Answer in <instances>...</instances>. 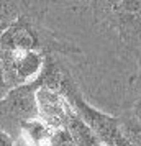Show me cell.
<instances>
[{"instance_id": "1", "label": "cell", "mask_w": 141, "mask_h": 146, "mask_svg": "<svg viewBox=\"0 0 141 146\" xmlns=\"http://www.w3.org/2000/svg\"><path fill=\"white\" fill-rule=\"evenodd\" d=\"M64 95H66L71 108L90 126V130L97 135V138L100 139L102 145L105 146L117 145V141L120 139L121 118L108 115V113L95 108L94 105H90L87 100L84 99V95L79 92L77 84L74 80H71L67 84V87L64 89Z\"/></svg>"}, {"instance_id": "2", "label": "cell", "mask_w": 141, "mask_h": 146, "mask_svg": "<svg viewBox=\"0 0 141 146\" xmlns=\"http://www.w3.org/2000/svg\"><path fill=\"white\" fill-rule=\"evenodd\" d=\"M34 92L36 80L13 87L0 100V130L7 131L13 139L20 136V128L25 121L38 118Z\"/></svg>"}, {"instance_id": "3", "label": "cell", "mask_w": 141, "mask_h": 146, "mask_svg": "<svg viewBox=\"0 0 141 146\" xmlns=\"http://www.w3.org/2000/svg\"><path fill=\"white\" fill-rule=\"evenodd\" d=\"M0 56L3 61L7 79L13 89V87L30 84L40 77L44 67L46 53L15 49V51H0Z\"/></svg>"}, {"instance_id": "4", "label": "cell", "mask_w": 141, "mask_h": 146, "mask_svg": "<svg viewBox=\"0 0 141 146\" xmlns=\"http://www.w3.org/2000/svg\"><path fill=\"white\" fill-rule=\"evenodd\" d=\"M34 100H36V112L38 118L44 121L51 130H59L66 125L67 115L71 113V105L67 102L66 95L61 92L58 87L44 84L38 77L36 79V92H34Z\"/></svg>"}, {"instance_id": "5", "label": "cell", "mask_w": 141, "mask_h": 146, "mask_svg": "<svg viewBox=\"0 0 141 146\" xmlns=\"http://www.w3.org/2000/svg\"><path fill=\"white\" fill-rule=\"evenodd\" d=\"M123 44H141V0H120L107 17Z\"/></svg>"}, {"instance_id": "6", "label": "cell", "mask_w": 141, "mask_h": 146, "mask_svg": "<svg viewBox=\"0 0 141 146\" xmlns=\"http://www.w3.org/2000/svg\"><path fill=\"white\" fill-rule=\"evenodd\" d=\"M44 38L41 35L36 23L30 20V17L21 15L17 21H13L10 27L0 36V51H43Z\"/></svg>"}, {"instance_id": "7", "label": "cell", "mask_w": 141, "mask_h": 146, "mask_svg": "<svg viewBox=\"0 0 141 146\" xmlns=\"http://www.w3.org/2000/svg\"><path fill=\"white\" fill-rule=\"evenodd\" d=\"M64 128L67 130V133L71 135V138L75 141L77 146H97V145H102L100 139L97 138V135L90 130V126H89L87 123L74 112V110H71V113L67 115Z\"/></svg>"}, {"instance_id": "8", "label": "cell", "mask_w": 141, "mask_h": 146, "mask_svg": "<svg viewBox=\"0 0 141 146\" xmlns=\"http://www.w3.org/2000/svg\"><path fill=\"white\" fill-rule=\"evenodd\" d=\"M21 15H23L21 0H0V36Z\"/></svg>"}, {"instance_id": "9", "label": "cell", "mask_w": 141, "mask_h": 146, "mask_svg": "<svg viewBox=\"0 0 141 146\" xmlns=\"http://www.w3.org/2000/svg\"><path fill=\"white\" fill-rule=\"evenodd\" d=\"M118 141H125L130 146H141V121H138L133 117L121 118L120 139Z\"/></svg>"}, {"instance_id": "10", "label": "cell", "mask_w": 141, "mask_h": 146, "mask_svg": "<svg viewBox=\"0 0 141 146\" xmlns=\"http://www.w3.org/2000/svg\"><path fill=\"white\" fill-rule=\"evenodd\" d=\"M49 146H77L75 141L71 138V135L67 133L66 128H59L54 130L49 139Z\"/></svg>"}, {"instance_id": "11", "label": "cell", "mask_w": 141, "mask_h": 146, "mask_svg": "<svg viewBox=\"0 0 141 146\" xmlns=\"http://www.w3.org/2000/svg\"><path fill=\"white\" fill-rule=\"evenodd\" d=\"M92 2V7H94L95 13L103 15V17H108L110 10L120 2V0H90Z\"/></svg>"}, {"instance_id": "12", "label": "cell", "mask_w": 141, "mask_h": 146, "mask_svg": "<svg viewBox=\"0 0 141 146\" xmlns=\"http://www.w3.org/2000/svg\"><path fill=\"white\" fill-rule=\"evenodd\" d=\"M8 90H12V86L7 79V74H5V67H3V61L0 56V100L3 99L8 94Z\"/></svg>"}, {"instance_id": "13", "label": "cell", "mask_w": 141, "mask_h": 146, "mask_svg": "<svg viewBox=\"0 0 141 146\" xmlns=\"http://www.w3.org/2000/svg\"><path fill=\"white\" fill-rule=\"evenodd\" d=\"M0 146H15V139L3 130H0Z\"/></svg>"}, {"instance_id": "14", "label": "cell", "mask_w": 141, "mask_h": 146, "mask_svg": "<svg viewBox=\"0 0 141 146\" xmlns=\"http://www.w3.org/2000/svg\"><path fill=\"white\" fill-rule=\"evenodd\" d=\"M133 118L141 121V97L134 102V105H133Z\"/></svg>"}, {"instance_id": "15", "label": "cell", "mask_w": 141, "mask_h": 146, "mask_svg": "<svg viewBox=\"0 0 141 146\" xmlns=\"http://www.w3.org/2000/svg\"><path fill=\"white\" fill-rule=\"evenodd\" d=\"M115 146H130V145H128V143H125V141H118Z\"/></svg>"}, {"instance_id": "16", "label": "cell", "mask_w": 141, "mask_h": 146, "mask_svg": "<svg viewBox=\"0 0 141 146\" xmlns=\"http://www.w3.org/2000/svg\"><path fill=\"white\" fill-rule=\"evenodd\" d=\"M97 146H105V145H97Z\"/></svg>"}, {"instance_id": "17", "label": "cell", "mask_w": 141, "mask_h": 146, "mask_svg": "<svg viewBox=\"0 0 141 146\" xmlns=\"http://www.w3.org/2000/svg\"><path fill=\"white\" fill-rule=\"evenodd\" d=\"M140 48H141V44H140Z\"/></svg>"}]
</instances>
